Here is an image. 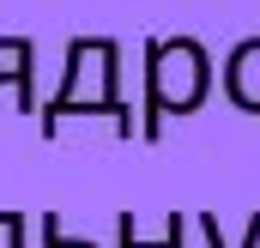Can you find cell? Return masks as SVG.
Instances as JSON below:
<instances>
[{
    "instance_id": "7a4b0ae2",
    "label": "cell",
    "mask_w": 260,
    "mask_h": 248,
    "mask_svg": "<svg viewBox=\"0 0 260 248\" xmlns=\"http://www.w3.org/2000/svg\"><path fill=\"white\" fill-rule=\"evenodd\" d=\"M85 79H97L109 121H115V127H121V133L133 139V109H127V97H121V43H115V37H73V43H67V73H61V91L43 103V139H55V115H61L67 103L85 91Z\"/></svg>"
},
{
    "instance_id": "5b68a950",
    "label": "cell",
    "mask_w": 260,
    "mask_h": 248,
    "mask_svg": "<svg viewBox=\"0 0 260 248\" xmlns=\"http://www.w3.org/2000/svg\"><path fill=\"white\" fill-rule=\"evenodd\" d=\"M182 236H188V212L164 218V236H139V212L115 218V248H182Z\"/></svg>"
},
{
    "instance_id": "ba28073f",
    "label": "cell",
    "mask_w": 260,
    "mask_h": 248,
    "mask_svg": "<svg viewBox=\"0 0 260 248\" xmlns=\"http://www.w3.org/2000/svg\"><path fill=\"white\" fill-rule=\"evenodd\" d=\"M0 218H6V212H0Z\"/></svg>"
},
{
    "instance_id": "6da1fadb",
    "label": "cell",
    "mask_w": 260,
    "mask_h": 248,
    "mask_svg": "<svg viewBox=\"0 0 260 248\" xmlns=\"http://www.w3.org/2000/svg\"><path fill=\"white\" fill-rule=\"evenodd\" d=\"M212 79H218V67L200 37H151L145 43V109L133 121V139L157 145L164 115H194L212 97Z\"/></svg>"
},
{
    "instance_id": "8992f818",
    "label": "cell",
    "mask_w": 260,
    "mask_h": 248,
    "mask_svg": "<svg viewBox=\"0 0 260 248\" xmlns=\"http://www.w3.org/2000/svg\"><path fill=\"white\" fill-rule=\"evenodd\" d=\"M194 230H200V242H206V248H260V212L242 224V242H230V236H224V224H218L212 212H200V218H194Z\"/></svg>"
},
{
    "instance_id": "3957f363",
    "label": "cell",
    "mask_w": 260,
    "mask_h": 248,
    "mask_svg": "<svg viewBox=\"0 0 260 248\" xmlns=\"http://www.w3.org/2000/svg\"><path fill=\"white\" fill-rule=\"evenodd\" d=\"M0 91H12V109H37V43L30 37H0Z\"/></svg>"
},
{
    "instance_id": "52a82bcc",
    "label": "cell",
    "mask_w": 260,
    "mask_h": 248,
    "mask_svg": "<svg viewBox=\"0 0 260 248\" xmlns=\"http://www.w3.org/2000/svg\"><path fill=\"white\" fill-rule=\"evenodd\" d=\"M43 248H97V242H79L61 230V212H43Z\"/></svg>"
},
{
    "instance_id": "277c9868",
    "label": "cell",
    "mask_w": 260,
    "mask_h": 248,
    "mask_svg": "<svg viewBox=\"0 0 260 248\" xmlns=\"http://www.w3.org/2000/svg\"><path fill=\"white\" fill-rule=\"evenodd\" d=\"M224 91H230V103H236L242 115H260V37H248V43L230 49V61H224Z\"/></svg>"
}]
</instances>
